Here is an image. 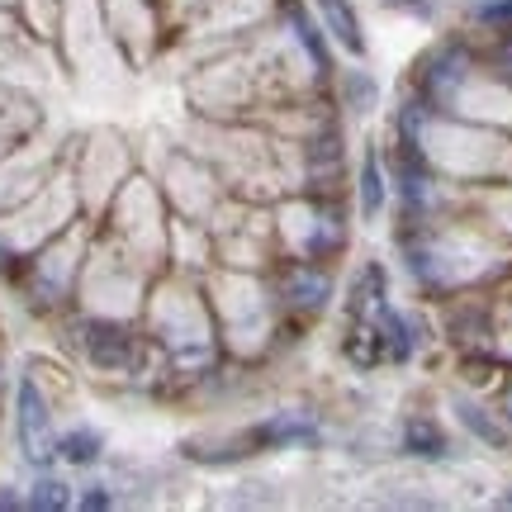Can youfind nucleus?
<instances>
[{
    "label": "nucleus",
    "instance_id": "nucleus-1",
    "mask_svg": "<svg viewBox=\"0 0 512 512\" xmlns=\"http://www.w3.org/2000/svg\"><path fill=\"white\" fill-rule=\"evenodd\" d=\"M19 446L34 465H48L57 456V437H53V422H48V408L38 399V389L29 380L19 384Z\"/></svg>",
    "mask_w": 512,
    "mask_h": 512
},
{
    "label": "nucleus",
    "instance_id": "nucleus-2",
    "mask_svg": "<svg viewBox=\"0 0 512 512\" xmlns=\"http://www.w3.org/2000/svg\"><path fill=\"white\" fill-rule=\"evenodd\" d=\"M318 15L328 24V34H337V43L347 48V53H366V38H361V24H356V10H351L347 0H318Z\"/></svg>",
    "mask_w": 512,
    "mask_h": 512
},
{
    "label": "nucleus",
    "instance_id": "nucleus-3",
    "mask_svg": "<svg viewBox=\"0 0 512 512\" xmlns=\"http://www.w3.org/2000/svg\"><path fill=\"white\" fill-rule=\"evenodd\" d=\"M91 356L100 361V366H124L128 361V337L119 328H95Z\"/></svg>",
    "mask_w": 512,
    "mask_h": 512
},
{
    "label": "nucleus",
    "instance_id": "nucleus-4",
    "mask_svg": "<svg viewBox=\"0 0 512 512\" xmlns=\"http://www.w3.org/2000/svg\"><path fill=\"white\" fill-rule=\"evenodd\" d=\"M57 451L67 460H76V465H86V460L100 456V437L95 432H67V437L57 441Z\"/></svg>",
    "mask_w": 512,
    "mask_h": 512
},
{
    "label": "nucleus",
    "instance_id": "nucleus-5",
    "mask_svg": "<svg viewBox=\"0 0 512 512\" xmlns=\"http://www.w3.org/2000/svg\"><path fill=\"white\" fill-rule=\"evenodd\" d=\"M408 446H413L418 456H441V451H446V437H441L432 422L418 418V422H408Z\"/></svg>",
    "mask_w": 512,
    "mask_h": 512
},
{
    "label": "nucleus",
    "instance_id": "nucleus-6",
    "mask_svg": "<svg viewBox=\"0 0 512 512\" xmlns=\"http://www.w3.org/2000/svg\"><path fill=\"white\" fill-rule=\"evenodd\" d=\"M34 508H48V512H57V508H67V484H57V479H43L34 489V498H29Z\"/></svg>",
    "mask_w": 512,
    "mask_h": 512
},
{
    "label": "nucleus",
    "instance_id": "nucleus-7",
    "mask_svg": "<svg viewBox=\"0 0 512 512\" xmlns=\"http://www.w3.org/2000/svg\"><path fill=\"white\" fill-rule=\"evenodd\" d=\"M380 166H375V157L366 162V185H361V204H366V214H375L380 209Z\"/></svg>",
    "mask_w": 512,
    "mask_h": 512
},
{
    "label": "nucleus",
    "instance_id": "nucleus-8",
    "mask_svg": "<svg viewBox=\"0 0 512 512\" xmlns=\"http://www.w3.org/2000/svg\"><path fill=\"white\" fill-rule=\"evenodd\" d=\"M465 422L475 427L479 437H489V441H503V432H498V427H494V422H489V418H479L475 408H465Z\"/></svg>",
    "mask_w": 512,
    "mask_h": 512
},
{
    "label": "nucleus",
    "instance_id": "nucleus-9",
    "mask_svg": "<svg viewBox=\"0 0 512 512\" xmlns=\"http://www.w3.org/2000/svg\"><path fill=\"white\" fill-rule=\"evenodd\" d=\"M479 15L494 19V24H512V0H503V5H484Z\"/></svg>",
    "mask_w": 512,
    "mask_h": 512
}]
</instances>
